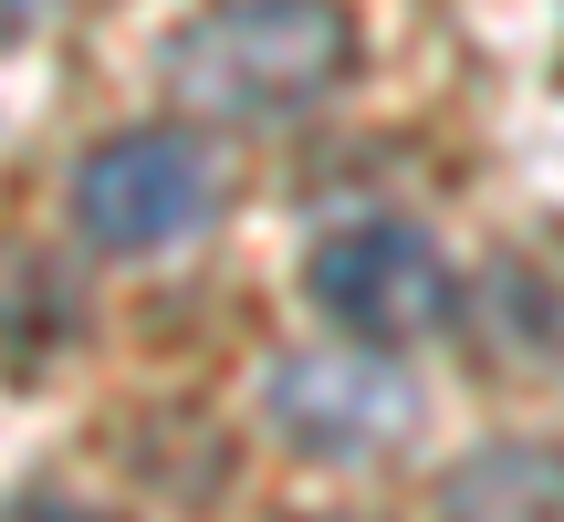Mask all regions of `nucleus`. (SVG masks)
Listing matches in <instances>:
<instances>
[{"label":"nucleus","mask_w":564,"mask_h":522,"mask_svg":"<svg viewBox=\"0 0 564 522\" xmlns=\"http://www.w3.org/2000/svg\"><path fill=\"white\" fill-rule=\"evenodd\" d=\"M74 209L84 230H95V251H178L209 230V209H220V188H209V157L188 137H167V126H137V137L95 146L74 178Z\"/></svg>","instance_id":"3"},{"label":"nucleus","mask_w":564,"mask_h":522,"mask_svg":"<svg viewBox=\"0 0 564 522\" xmlns=\"http://www.w3.org/2000/svg\"><path fill=\"white\" fill-rule=\"evenodd\" d=\"M345 63H356L345 0H220L167 42V84L230 126H272V116L324 105L345 84Z\"/></svg>","instance_id":"1"},{"label":"nucleus","mask_w":564,"mask_h":522,"mask_svg":"<svg viewBox=\"0 0 564 522\" xmlns=\"http://www.w3.org/2000/svg\"><path fill=\"white\" fill-rule=\"evenodd\" d=\"M11 522H105V512H84V502H21Z\"/></svg>","instance_id":"6"},{"label":"nucleus","mask_w":564,"mask_h":522,"mask_svg":"<svg viewBox=\"0 0 564 522\" xmlns=\"http://www.w3.org/2000/svg\"><path fill=\"white\" fill-rule=\"evenodd\" d=\"M262 407H272L282 439L314 449V460H366V449H387L408 428V377L387 356H335V345H314V356L272 366Z\"/></svg>","instance_id":"4"},{"label":"nucleus","mask_w":564,"mask_h":522,"mask_svg":"<svg viewBox=\"0 0 564 522\" xmlns=\"http://www.w3.org/2000/svg\"><path fill=\"white\" fill-rule=\"evenodd\" d=\"M440 522H564V449L502 439L440 481Z\"/></svg>","instance_id":"5"},{"label":"nucleus","mask_w":564,"mask_h":522,"mask_svg":"<svg viewBox=\"0 0 564 522\" xmlns=\"http://www.w3.org/2000/svg\"><path fill=\"white\" fill-rule=\"evenodd\" d=\"M303 282H314V303L345 324V335H366V345L440 335V324H449V303H460V282H449L440 241H429V230H408V220L324 230L314 261H303Z\"/></svg>","instance_id":"2"},{"label":"nucleus","mask_w":564,"mask_h":522,"mask_svg":"<svg viewBox=\"0 0 564 522\" xmlns=\"http://www.w3.org/2000/svg\"><path fill=\"white\" fill-rule=\"evenodd\" d=\"M21 21H32V0H0V32H21Z\"/></svg>","instance_id":"7"}]
</instances>
